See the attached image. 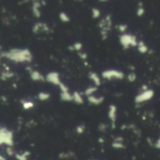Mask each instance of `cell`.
Masks as SVG:
<instances>
[{
	"instance_id": "obj_1",
	"label": "cell",
	"mask_w": 160,
	"mask_h": 160,
	"mask_svg": "<svg viewBox=\"0 0 160 160\" xmlns=\"http://www.w3.org/2000/svg\"><path fill=\"white\" fill-rule=\"evenodd\" d=\"M2 57H5L15 63H30L33 60V54L28 49H11L8 52L1 53Z\"/></svg>"
},
{
	"instance_id": "obj_2",
	"label": "cell",
	"mask_w": 160,
	"mask_h": 160,
	"mask_svg": "<svg viewBox=\"0 0 160 160\" xmlns=\"http://www.w3.org/2000/svg\"><path fill=\"white\" fill-rule=\"evenodd\" d=\"M0 144L6 145L7 147H12L14 144L13 133L7 128H0Z\"/></svg>"
},
{
	"instance_id": "obj_3",
	"label": "cell",
	"mask_w": 160,
	"mask_h": 160,
	"mask_svg": "<svg viewBox=\"0 0 160 160\" xmlns=\"http://www.w3.org/2000/svg\"><path fill=\"white\" fill-rule=\"evenodd\" d=\"M120 44L124 49H129L130 47H138L139 42L137 41V38L130 34H122L119 37Z\"/></svg>"
},
{
	"instance_id": "obj_4",
	"label": "cell",
	"mask_w": 160,
	"mask_h": 160,
	"mask_svg": "<svg viewBox=\"0 0 160 160\" xmlns=\"http://www.w3.org/2000/svg\"><path fill=\"white\" fill-rule=\"evenodd\" d=\"M103 79L106 80H123L125 78V74L123 71L121 70H117V69H106L104 71H102L101 74Z\"/></svg>"
},
{
	"instance_id": "obj_5",
	"label": "cell",
	"mask_w": 160,
	"mask_h": 160,
	"mask_svg": "<svg viewBox=\"0 0 160 160\" xmlns=\"http://www.w3.org/2000/svg\"><path fill=\"white\" fill-rule=\"evenodd\" d=\"M98 26L100 28L101 31V35H102V39H106L108 37V32L111 30L112 28V20H111V15H107L104 19H102L99 23Z\"/></svg>"
},
{
	"instance_id": "obj_6",
	"label": "cell",
	"mask_w": 160,
	"mask_h": 160,
	"mask_svg": "<svg viewBox=\"0 0 160 160\" xmlns=\"http://www.w3.org/2000/svg\"><path fill=\"white\" fill-rule=\"evenodd\" d=\"M155 96V92L152 89H148L146 91H142L139 95L136 96L135 98V103L140 104V103H143L146 102L150 99H152Z\"/></svg>"
},
{
	"instance_id": "obj_7",
	"label": "cell",
	"mask_w": 160,
	"mask_h": 160,
	"mask_svg": "<svg viewBox=\"0 0 160 160\" xmlns=\"http://www.w3.org/2000/svg\"><path fill=\"white\" fill-rule=\"evenodd\" d=\"M46 81L50 83H52L54 85H59L62 82L60 81V75L58 72L56 71H52V72H49L47 75H46Z\"/></svg>"
},
{
	"instance_id": "obj_8",
	"label": "cell",
	"mask_w": 160,
	"mask_h": 160,
	"mask_svg": "<svg viewBox=\"0 0 160 160\" xmlns=\"http://www.w3.org/2000/svg\"><path fill=\"white\" fill-rule=\"evenodd\" d=\"M108 116L109 119L112 122V126L113 127V128H115V122H116V116H117V108L115 105L111 104L109 106V112H108Z\"/></svg>"
},
{
	"instance_id": "obj_9",
	"label": "cell",
	"mask_w": 160,
	"mask_h": 160,
	"mask_svg": "<svg viewBox=\"0 0 160 160\" xmlns=\"http://www.w3.org/2000/svg\"><path fill=\"white\" fill-rule=\"evenodd\" d=\"M30 77L33 81L35 82H45L46 81V77H44L39 71L38 70H32L30 72Z\"/></svg>"
},
{
	"instance_id": "obj_10",
	"label": "cell",
	"mask_w": 160,
	"mask_h": 160,
	"mask_svg": "<svg viewBox=\"0 0 160 160\" xmlns=\"http://www.w3.org/2000/svg\"><path fill=\"white\" fill-rule=\"evenodd\" d=\"M32 11L36 18H39L41 16L40 12V2L39 1H34L32 4Z\"/></svg>"
},
{
	"instance_id": "obj_11",
	"label": "cell",
	"mask_w": 160,
	"mask_h": 160,
	"mask_svg": "<svg viewBox=\"0 0 160 160\" xmlns=\"http://www.w3.org/2000/svg\"><path fill=\"white\" fill-rule=\"evenodd\" d=\"M39 31H49V27L46 23L43 22H37L35 23L34 27H33V32L35 34H38Z\"/></svg>"
},
{
	"instance_id": "obj_12",
	"label": "cell",
	"mask_w": 160,
	"mask_h": 160,
	"mask_svg": "<svg viewBox=\"0 0 160 160\" xmlns=\"http://www.w3.org/2000/svg\"><path fill=\"white\" fill-rule=\"evenodd\" d=\"M87 99L89 101V103L93 104V105H100L101 103H103L104 101V97H96V96H90L87 97Z\"/></svg>"
},
{
	"instance_id": "obj_13",
	"label": "cell",
	"mask_w": 160,
	"mask_h": 160,
	"mask_svg": "<svg viewBox=\"0 0 160 160\" xmlns=\"http://www.w3.org/2000/svg\"><path fill=\"white\" fill-rule=\"evenodd\" d=\"M89 78L93 81V82L95 83V86H100L101 85V79L100 77L98 75V73L94 72V71H90L89 74H88Z\"/></svg>"
},
{
	"instance_id": "obj_14",
	"label": "cell",
	"mask_w": 160,
	"mask_h": 160,
	"mask_svg": "<svg viewBox=\"0 0 160 160\" xmlns=\"http://www.w3.org/2000/svg\"><path fill=\"white\" fill-rule=\"evenodd\" d=\"M123 141L124 140H123L122 137H118V138L114 139V141H113V142L112 144V148H114V149H125L126 146L123 143Z\"/></svg>"
},
{
	"instance_id": "obj_15",
	"label": "cell",
	"mask_w": 160,
	"mask_h": 160,
	"mask_svg": "<svg viewBox=\"0 0 160 160\" xmlns=\"http://www.w3.org/2000/svg\"><path fill=\"white\" fill-rule=\"evenodd\" d=\"M60 98H61L63 101L71 102V101H73V94H70L69 92L61 93V94H60Z\"/></svg>"
},
{
	"instance_id": "obj_16",
	"label": "cell",
	"mask_w": 160,
	"mask_h": 160,
	"mask_svg": "<svg viewBox=\"0 0 160 160\" xmlns=\"http://www.w3.org/2000/svg\"><path fill=\"white\" fill-rule=\"evenodd\" d=\"M73 101L76 103V104H83V98H82V96L80 92L76 91L73 93Z\"/></svg>"
},
{
	"instance_id": "obj_17",
	"label": "cell",
	"mask_w": 160,
	"mask_h": 160,
	"mask_svg": "<svg viewBox=\"0 0 160 160\" xmlns=\"http://www.w3.org/2000/svg\"><path fill=\"white\" fill-rule=\"evenodd\" d=\"M30 152L24 151L23 153H17L15 154V158L17 160H27L28 158L30 157Z\"/></svg>"
},
{
	"instance_id": "obj_18",
	"label": "cell",
	"mask_w": 160,
	"mask_h": 160,
	"mask_svg": "<svg viewBox=\"0 0 160 160\" xmlns=\"http://www.w3.org/2000/svg\"><path fill=\"white\" fill-rule=\"evenodd\" d=\"M138 51L141 52V53H146L148 52V47L147 45L143 42V41H139V44H138Z\"/></svg>"
},
{
	"instance_id": "obj_19",
	"label": "cell",
	"mask_w": 160,
	"mask_h": 160,
	"mask_svg": "<svg viewBox=\"0 0 160 160\" xmlns=\"http://www.w3.org/2000/svg\"><path fill=\"white\" fill-rule=\"evenodd\" d=\"M97 91H98V86H89L84 91V94L86 97H90V96H93Z\"/></svg>"
},
{
	"instance_id": "obj_20",
	"label": "cell",
	"mask_w": 160,
	"mask_h": 160,
	"mask_svg": "<svg viewBox=\"0 0 160 160\" xmlns=\"http://www.w3.org/2000/svg\"><path fill=\"white\" fill-rule=\"evenodd\" d=\"M38 98L41 101H47L51 98V95L49 93H46V92H40V93H38Z\"/></svg>"
},
{
	"instance_id": "obj_21",
	"label": "cell",
	"mask_w": 160,
	"mask_h": 160,
	"mask_svg": "<svg viewBox=\"0 0 160 160\" xmlns=\"http://www.w3.org/2000/svg\"><path fill=\"white\" fill-rule=\"evenodd\" d=\"M59 19H60V21L63 22H68L70 21V18H69V16L68 15V13H66V12H64V11H62V12L59 13Z\"/></svg>"
},
{
	"instance_id": "obj_22",
	"label": "cell",
	"mask_w": 160,
	"mask_h": 160,
	"mask_svg": "<svg viewBox=\"0 0 160 160\" xmlns=\"http://www.w3.org/2000/svg\"><path fill=\"white\" fill-rule=\"evenodd\" d=\"M22 105L24 110H30V109L34 108V106H35V104L32 101H26V100H22Z\"/></svg>"
},
{
	"instance_id": "obj_23",
	"label": "cell",
	"mask_w": 160,
	"mask_h": 160,
	"mask_svg": "<svg viewBox=\"0 0 160 160\" xmlns=\"http://www.w3.org/2000/svg\"><path fill=\"white\" fill-rule=\"evenodd\" d=\"M82 49V43L80 42V41L75 42V43L73 44L72 47H69V50H75V51H77L78 52H80Z\"/></svg>"
},
{
	"instance_id": "obj_24",
	"label": "cell",
	"mask_w": 160,
	"mask_h": 160,
	"mask_svg": "<svg viewBox=\"0 0 160 160\" xmlns=\"http://www.w3.org/2000/svg\"><path fill=\"white\" fill-rule=\"evenodd\" d=\"M92 11V17L94 18V19H98V18H99V16H100V10L98 9V8H92V9H91Z\"/></svg>"
},
{
	"instance_id": "obj_25",
	"label": "cell",
	"mask_w": 160,
	"mask_h": 160,
	"mask_svg": "<svg viewBox=\"0 0 160 160\" xmlns=\"http://www.w3.org/2000/svg\"><path fill=\"white\" fill-rule=\"evenodd\" d=\"M13 76V73L12 72H10V71H3L2 72V74H1V78L3 79V80H5V79H9V78H11Z\"/></svg>"
},
{
	"instance_id": "obj_26",
	"label": "cell",
	"mask_w": 160,
	"mask_h": 160,
	"mask_svg": "<svg viewBox=\"0 0 160 160\" xmlns=\"http://www.w3.org/2000/svg\"><path fill=\"white\" fill-rule=\"evenodd\" d=\"M143 14H144V8H143L142 4L140 3L139 8H138V9H137V15H138L139 17H142Z\"/></svg>"
},
{
	"instance_id": "obj_27",
	"label": "cell",
	"mask_w": 160,
	"mask_h": 160,
	"mask_svg": "<svg viewBox=\"0 0 160 160\" xmlns=\"http://www.w3.org/2000/svg\"><path fill=\"white\" fill-rule=\"evenodd\" d=\"M136 79H137V75H136V73H135V72H130V73L128 75V82H135V81H136Z\"/></svg>"
},
{
	"instance_id": "obj_28",
	"label": "cell",
	"mask_w": 160,
	"mask_h": 160,
	"mask_svg": "<svg viewBox=\"0 0 160 160\" xmlns=\"http://www.w3.org/2000/svg\"><path fill=\"white\" fill-rule=\"evenodd\" d=\"M58 87L60 88V90H61V93H66V92H69L68 91V87L65 84V83H63V82H61L59 85H58Z\"/></svg>"
},
{
	"instance_id": "obj_29",
	"label": "cell",
	"mask_w": 160,
	"mask_h": 160,
	"mask_svg": "<svg viewBox=\"0 0 160 160\" xmlns=\"http://www.w3.org/2000/svg\"><path fill=\"white\" fill-rule=\"evenodd\" d=\"M117 28H118V30H119L121 33L126 34V31H127V29H128V25H127V24H119V25L117 26Z\"/></svg>"
},
{
	"instance_id": "obj_30",
	"label": "cell",
	"mask_w": 160,
	"mask_h": 160,
	"mask_svg": "<svg viewBox=\"0 0 160 160\" xmlns=\"http://www.w3.org/2000/svg\"><path fill=\"white\" fill-rule=\"evenodd\" d=\"M85 130V127L83 125H79L77 128H76V132L78 134H82Z\"/></svg>"
},
{
	"instance_id": "obj_31",
	"label": "cell",
	"mask_w": 160,
	"mask_h": 160,
	"mask_svg": "<svg viewBox=\"0 0 160 160\" xmlns=\"http://www.w3.org/2000/svg\"><path fill=\"white\" fill-rule=\"evenodd\" d=\"M6 153L8 157H12V156H15V153H14V150H13V147H7L6 148Z\"/></svg>"
},
{
	"instance_id": "obj_32",
	"label": "cell",
	"mask_w": 160,
	"mask_h": 160,
	"mask_svg": "<svg viewBox=\"0 0 160 160\" xmlns=\"http://www.w3.org/2000/svg\"><path fill=\"white\" fill-rule=\"evenodd\" d=\"M78 55H79L80 58L82 59V60H86V59H87V53H86V52H78Z\"/></svg>"
},
{
	"instance_id": "obj_33",
	"label": "cell",
	"mask_w": 160,
	"mask_h": 160,
	"mask_svg": "<svg viewBox=\"0 0 160 160\" xmlns=\"http://www.w3.org/2000/svg\"><path fill=\"white\" fill-rule=\"evenodd\" d=\"M155 146H156V148H158V149H159L160 150V137L158 138V140L157 141V142H156Z\"/></svg>"
},
{
	"instance_id": "obj_34",
	"label": "cell",
	"mask_w": 160,
	"mask_h": 160,
	"mask_svg": "<svg viewBox=\"0 0 160 160\" xmlns=\"http://www.w3.org/2000/svg\"><path fill=\"white\" fill-rule=\"evenodd\" d=\"M0 160H6L5 157H4L3 155H0Z\"/></svg>"
},
{
	"instance_id": "obj_35",
	"label": "cell",
	"mask_w": 160,
	"mask_h": 160,
	"mask_svg": "<svg viewBox=\"0 0 160 160\" xmlns=\"http://www.w3.org/2000/svg\"><path fill=\"white\" fill-rule=\"evenodd\" d=\"M99 142H103V140H102V138H100V139H99Z\"/></svg>"
},
{
	"instance_id": "obj_36",
	"label": "cell",
	"mask_w": 160,
	"mask_h": 160,
	"mask_svg": "<svg viewBox=\"0 0 160 160\" xmlns=\"http://www.w3.org/2000/svg\"><path fill=\"white\" fill-rule=\"evenodd\" d=\"M89 160H96V159H89Z\"/></svg>"
}]
</instances>
